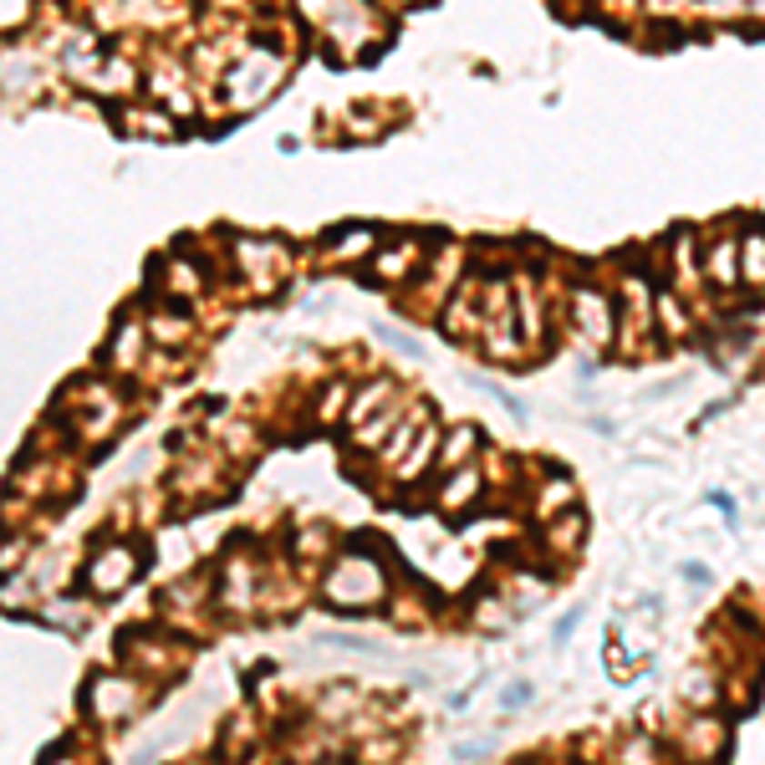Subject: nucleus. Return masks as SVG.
Wrapping results in <instances>:
<instances>
[{
	"instance_id": "1",
	"label": "nucleus",
	"mask_w": 765,
	"mask_h": 765,
	"mask_svg": "<svg viewBox=\"0 0 765 765\" xmlns=\"http://www.w3.org/2000/svg\"><path fill=\"white\" fill-rule=\"evenodd\" d=\"M577 307H582V327H587V332H597V342L608 337V322H602V301H597V297H582Z\"/></svg>"
}]
</instances>
